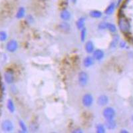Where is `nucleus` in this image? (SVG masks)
Wrapping results in <instances>:
<instances>
[{
    "instance_id": "nucleus-10",
    "label": "nucleus",
    "mask_w": 133,
    "mask_h": 133,
    "mask_svg": "<svg viewBox=\"0 0 133 133\" xmlns=\"http://www.w3.org/2000/svg\"><path fill=\"white\" fill-rule=\"evenodd\" d=\"M94 63V59L91 57H87L86 58L84 59L83 61V64L85 67H89L91 65H92Z\"/></svg>"
},
{
    "instance_id": "nucleus-16",
    "label": "nucleus",
    "mask_w": 133,
    "mask_h": 133,
    "mask_svg": "<svg viewBox=\"0 0 133 133\" xmlns=\"http://www.w3.org/2000/svg\"><path fill=\"white\" fill-rule=\"evenodd\" d=\"M85 19L84 17H81L80 19H79L77 21V27L79 29H82L84 28L85 26Z\"/></svg>"
},
{
    "instance_id": "nucleus-7",
    "label": "nucleus",
    "mask_w": 133,
    "mask_h": 133,
    "mask_svg": "<svg viewBox=\"0 0 133 133\" xmlns=\"http://www.w3.org/2000/svg\"><path fill=\"white\" fill-rule=\"evenodd\" d=\"M17 47H18V44L17 41L15 40H11L7 43L6 46L7 50L9 52H14L17 50Z\"/></svg>"
},
{
    "instance_id": "nucleus-17",
    "label": "nucleus",
    "mask_w": 133,
    "mask_h": 133,
    "mask_svg": "<svg viewBox=\"0 0 133 133\" xmlns=\"http://www.w3.org/2000/svg\"><path fill=\"white\" fill-rule=\"evenodd\" d=\"M7 106L8 110H9L11 113H13V112H14L15 111L14 104H13V102L11 99H9V100H7Z\"/></svg>"
},
{
    "instance_id": "nucleus-28",
    "label": "nucleus",
    "mask_w": 133,
    "mask_h": 133,
    "mask_svg": "<svg viewBox=\"0 0 133 133\" xmlns=\"http://www.w3.org/2000/svg\"><path fill=\"white\" fill-rule=\"evenodd\" d=\"M132 122H133V115H132Z\"/></svg>"
},
{
    "instance_id": "nucleus-29",
    "label": "nucleus",
    "mask_w": 133,
    "mask_h": 133,
    "mask_svg": "<svg viewBox=\"0 0 133 133\" xmlns=\"http://www.w3.org/2000/svg\"><path fill=\"white\" fill-rule=\"evenodd\" d=\"M41 1H45V0H41Z\"/></svg>"
},
{
    "instance_id": "nucleus-22",
    "label": "nucleus",
    "mask_w": 133,
    "mask_h": 133,
    "mask_svg": "<svg viewBox=\"0 0 133 133\" xmlns=\"http://www.w3.org/2000/svg\"><path fill=\"white\" fill-rule=\"evenodd\" d=\"M7 38V35L5 32H0V41H4Z\"/></svg>"
},
{
    "instance_id": "nucleus-11",
    "label": "nucleus",
    "mask_w": 133,
    "mask_h": 133,
    "mask_svg": "<svg viewBox=\"0 0 133 133\" xmlns=\"http://www.w3.org/2000/svg\"><path fill=\"white\" fill-rule=\"evenodd\" d=\"M85 50L88 53H91L94 51V44L91 41H89L87 42L85 45Z\"/></svg>"
},
{
    "instance_id": "nucleus-26",
    "label": "nucleus",
    "mask_w": 133,
    "mask_h": 133,
    "mask_svg": "<svg viewBox=\"0 0 133 133\" xmlns=\"http://www.w3.org/2000/svg\"><path fill=\"white\" fill-rule=\"evenodd\" d=\"M121 132H128V131H126V130H122Z\"/></svg>"
},
{
    "instance_id": "nucleus-1",
    "label": "nucleus",
    "mask_w": 133,
    "mask_h": 133,
    "mask_svg": "<svg viewBox=\"0 0 133 133\" xmlns=\"http://www.w3.org/2000/svg\"><path fill=\"white\" fill-rule=\"evenodd\" d=\"M119 27L122 33H129L130 30V24L128 19L124 16H121L119 19Z\"/></svg>"
},
{
    "instance_id": "nucleus-24",
    "label": "nucleus",
    "mask_w": 133,
    "mask_h": 133,
    "mask_svg": "<svg viewBox=\"0 0 133 133\" xmlns=\"http://www.w3.org/2000/svg\"><path fill=\"white\" fill-rule=\"evenodd\" d=\"M19 126H20V127H21V128L22 129V130H23L24 132H26L27 131V127H26V126H25V124L24 123V122H23L22 121H19Z\"/></svg>"
},
{
    "instance_id": "nucleus-18",
    "label": "nucleus",
    "mask_w": 133,
    "mask_h": 133,
    "mask_svg": "<svg viewBox=\"0 0 133 133\" xmlns=\"http://www.w3.org/2000/svg\"><path fill=\"white\" fill-rule=\"evenodd\" d=\"M25 10L24 7H20L18 10L17 12V14H16V17L18 18V19H21L22 17H24V16L25 15Z\"/></svg>"
},
{
    "instance_id": "nucleus-15",
    "label": "nucleus",
    "mask_w": 133,
    "mask_h": 133,
    "mask_svg": "<svg viewBox=\"0 0 133 133\" xmlns=\"http://www.w3.org/2000/svg\"><path fill=\"white\" fill-rule=\"evenodd\" d=\"M102 13L101 11H98V10H92L90 12V16L92 18H100L101 17Z\"/></svg>"
},
{
    "instance_id": "nucleus-9",
    "label": "nucleus",
    "mask_w": 133,
    "mask_h": 133,
    "mask_svg": "<svg viewBox=\"0 0 133 133\" xmlns=\"http://www.w3.org/2000/svg\"><path fill=\"white\" fill-rule=\"evenodd\" d=\"M108 103V98L106 95H101L98 98L97 103L100 106H105Z\"/></svg>"
},
{
    "instance_id": "nucleus-12",
    "label": "nucleus",
    "mask_w": 133,
    "mask_h": 133,
    "mask_svg": "<svg viewBox=\"0 0 133 133\" xmlns=\"http://www.w3.org/2000/svg\"><path fill=\"white\" fill-rule=\"evenodd\" d=\"M106 127L108 129H114L116 127V122L114 121V119H110V120H106Z\"/></svg>"
},
{
    "instance_id": "nucleus-2",
    "label": "nucleus",
    "mask_w": 133,
    "mask_h": 133,
    "mask_svg": "<svg viewBox=\"0 0 133 133\" xmlns=\"http://www.w3.org/2000/svg\"><path fill=\"white\" fill-rule=\"evenodd\" d=\"M79 84L81 87H85L87 85L88 81H89V76L87 73L84 71L80 72L78 76Z\"/></svg>"
},
{
    "instance_id": "nucleus-13",
    "label": "nucleus",
    "mask_w": 133,
    "mask_h": 133,
    "mask_svg": "<svg viewBox=\"0 0 133 133\" xmlns=\"http://www.w3.org/2000/svg\"><path fill=\"white\" fill-rule=\"evenodd\" d=\"M61 19L65 21L69 20L71 18V13L67 10H63L61 13Z\"/></svg>"
},
{
    "instance_id": "nucleus-4",
    "label": "nucleus",
    "mask_w": 133,
    "mask_h": 133,
    "mask_svg": "<svg viewBox=\"0 0 133 133\" xmlns=\"http://www.w3.org/2000/svg\"><path fill=\"white\" fill-rule=\"evenodd\" d=\"M83 105L86 107H89L92 105L93 103V97L91 94H86L83 96Z\"/></svg>"
},
{
    "instance_id": "nucleus-20",
    "label": "nucleus",
    "mask_w": 133,
    "mask_h": 133,
    "mask_svg": "<svg viewBox=\"0 0 133 133\" xmlns=\"http://www.w3.org/2000/svg\"><path fill=\"white\" fill-rule=\"evenodd\" d=\"M106 29H108L111 32H115L116 31V26L113 24H108L107 23V27H106Z\"/></svg>"
},
{
    "instance_id": "nucleus-21",
    "label": "nucleus",
    "mask_w": 133,
    "mask_h": 133,
    "mask_svg": "<svg viewBox=\"0 0 133 133\" xmlns=\"http://www.w3.org/2000/svg\"><path fill=\"white\" fill-rule=\"evenodd\" d=\"M96 129H97V132L98 133L105 132V128L103 124H98Z\"/></svg>"
},
{
    "instance_id": "nucleus-23",
    "label": "nucleus",
    "mask_w": 133,
    "mask_h": 133,
    "mask_svg": "<svg viewBox=\"0 0 133 133\" xmlns=\"http://www.w3.org/2000/svg\"><path fill=\"white\" fill-rule=\"evenodd\" d=\"M81 31V41H85V37H86V33H87V30L84 27V28L82 29Z\"/></svg>"
},
{
    "instance_id": "nucleus-25",
    "label": "nucleus",
    "mask_w": 133,
    "mask_h": 133,
    "mask_svg": "<svg viewBox=\"0 0 133 133\" xmlns=\"http://www.w3.org/2000/svg\"><path fill=\"white\" fill-rule=\"evenodd\" d=\"M106 27H107V23L103 22V23L99 24V28L100 29H106Z\"/></svg>"
},
{
    "instance_id": "nucleus-27",
    "label": "nucleus",
    "mask_w": 133,
    "mask_h": 133,
    "mask_svg": "<svg viewBox=\"0 0 133 133\" xmlns=\"http://www.w3.org/2000/svg\"><path fill=\"white\" fill-rule=\"evenodd\" d=\"M1 98H2V92H1V90H0V100H1Z\"/></svg>"
},
{
    "instance_id": "nucleus-5",
    "label": "nucleus",
    "mask_w": 133,
    "mask_h": 133,
    "mask_svg": "<svg viewBox=\"0 0 133 133\" xmlns=\"http://www.w3.org/2000/svg\"><path fill=\"white\" fill-rule=\"evenodd\" d=\"M4 79L7 83L11 84L14 81V74L11 70H7L4 74Z\"/></svg>"
},
{
    "instance_id": "nucleus-8",
    "label": "nucleus",
    "mask_w": 133,
    "mask_h": 133,
    "mask_svg": "<svg viewBox=\"0 0 133 133\" xmlns=\"http://www.w3.org/2000/svg\"><path fill=\"white\" fill-rule=\"evenodd\" d=\"M105 53L100 49H97L93 52V58L97 61H100L104 57Z\"/></svg>"
},
{
    "instance_id": "nucleus-19",
    "label": "nucleus",
    "mask_w": 133,
    "mask_h": 133,
    "mask_svg": "<svg viewBox=\"0 0 133 133\" xmlns=\"http://www.w3.org/2000/svg\"><path fill=\"white\" fill-rule=\"evenodd\" d=\"M59 27H60V29H61L62 31H63V32H69V29H70V25H69V24L65 23V22L60 24Z\"/></svg>"
},
{
    "instance_id": "nucleus-3",
    "label": "nucleus",
    "mask_w": 133,
    "mask_h": 133,
    "mask_svg": "<svg viewBox=\"0 0 133 133\" xmlns=\"http://www.w3.org/2000/svg\"><path fill=\"white\" fill-rule=\"evenodd\" d=\"M103 116L106 120L113 119L115 116V111L111 107H107L103 111Z\"/></svg>"
},
{
    "instance_id": "nucleus-14",
    "label": "nucleus",
    "mask_w": 133,
    "mask_h": 133,
    "mask_svg": "<svg viewBox=\"0 0 133 133\" xmlns=\"http://www.w3.org/2000/svg\"><path fill=\"white\" fill-rule=\"evenodd\" d=\"M114 9H115V4H114V3H111L105 10V13L107 15L112 14L114 12Z\"/></svg>"
},
{
    "instance_id": "nucleus-6",
    "label": "nucleus",
    "mask_w": 133,
    "mask_h": 133,
    "mask_svg": "<svg viewBox=\"0 0 133 133\" xmlns=\"http://www.w3.org/2000/svg\"><path fill=\"white\" fill-rule=\"evenodd\" d=\"M2 127L5 132H11L13 129V124L9 120H5L2 122Z\"/></svg>"
}]
</instances>
